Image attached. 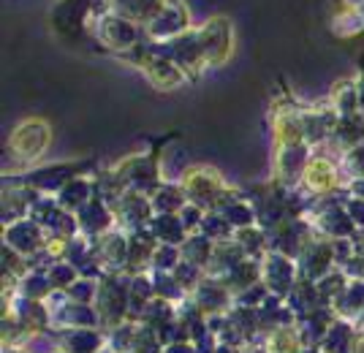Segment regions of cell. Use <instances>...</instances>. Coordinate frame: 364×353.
Listing matches in <instances>:
<instances>
[{"mask_svg":"<svg viewBox=\"0 0 364 353\" xmlns=\"http://www.w3.org/2000/svg\"><path fill=\"white\" fill-rule=\"evenodd\" d=\"M92 33L95 38L101 41L109 49H120V52H131L141 46V38L147 36L144 33V25H139L134 19H125V16L117 14H107L101 19H92Z\"/></svg>","mask_w":364,"mask_h":353,"instance_id":"obj_1","label":"cell"},{"mask_svg":"<svg viewBox=\"0 0 364 353\" xmlns=\"http://www.w3.org/2000/svg\"><path fill=\"white\" fill-rule=\"evenodd\" d=\"M191 28L193 25H191V11H188L185 0H166L161 14L152 16L150 22L144 25V33H147V38L152 44H166V41H174L182 33H188Z\"/></svg>","mask_w":364,"mask_h":353,"instance_id":"obj_2","label":"cell"},{"mask_svg":"<svg viewBox=\"0 0 364 353\" xmlns=\"http://www.w3.org/2000/svg\"><path fill=\"white\" fill-rule=\"evenodd\" d=\"M198 38H201V49H204V58L207 65H223L234 49V28H231V19L223 14L210 16L204 25H198Z\"/></svg>","mask_w":364,"mask_h":353,"instance_id":"obj_3","label":"cell"},{"mask_svg":"<svg viewBox=\"0 0 364 353\" xmlns=\"http://www.w3.org/2000/svg\"><path fill=\"white\" fill-rule=\"evenodd\" d=\"M161 55H166L171 60L180 65L185 74H198L204 65H207V58H204V49H201V38H198V31L191 28L188 33L177 36L174 41H166V44H155Z\"/></svg>","mask_w":364,"mask_h":353,"instance_id":"obj_4","label":"cell"},{"mask_svg":"<svg viewBox=\"0 0 364 353\" xmlns=\"http://www.w3.org/2000/svg\"><path fill=\"white\" fill-rule=\"evenodd\" d=\"M182 188H185V196L191 204H198L201 210L204 207H215L218 199H220V190H223V183L218 177V171L213 169H191L182 180Z\"/></svg>","mask_w":364,"mask_h":353,"instance_id":"obj_5","label":"cell"},{"mask_svg":"<svg viewBox=\"0 0 364 353\" xmlns=\"http://www.w3.org/2000/svg\"><path fill=\"white\" fill-rule=\"evenodd\" d=\"M49 147V125L44 120H25L16 125L14 136H11V150L25 161H36L41 158L44 150Z\"/></svg>","mask_w":364,"mask_h":353,"instance_id":"obj_6","label":"cell"},{"mask_svg":"<svg viewBox=\"0 0 364 353\" xmlns=\"http://www.w3.org/2000/svg\"><path fill=\"white\" fill-rule=\"evenodd\" d=\"M307 147L304 144H283L280 150H277V161H274V166H277V177L283 180V183H294L299 174H304L307 169Z\"/></svg>","mask_w":364,"mask_h":353,"instance_id":"obj_7","label":"cell"},{"mask_svg":"<svg viewBox=\"0 0 364 353\" xmlns=\"http://www.w3.org/2000/svg\"><path fill=\"white\" fill-rule=\"evenodd\" d=\"M302 180L307 190H313V193H326V190H332L334 185H337V169H334L332 161H326V158H310Z\"/></svg>","mask_w":364,"mask_h":353,"instance_id":"obj_8","label":"cell"},{"mask_svg":"<svg viewBox=\"0 0 364 353\" xmlns=\"http://www.w3.org/2000/svg\"><path fill=\"white\" fill-rule=\"evenodd\" d=\"M109 3H112V14L134 19L139 25H147L166 6V0H109Z\"/></svg>","mask_w":364,"mask_h":353,"instance_id":"obj_9","label":"cell"},{"mask_svg":"<svg viewBox=\"0 0 364 353\" xmlns=\"http://www.w3.org/2000/svg\"><path fill=\"white\" fill-rule=\"evenodd\" d=\"M152 210L158 215H174L180 212L182 207L188 204V196H185V188L182 185H161L155 193H152Z\"/></svg>","mask_w":364,"mask_h":353,"instance_id":"obj_10","label":"cell"},{"mask_svg":"<svg viewBox=\"0 0 364 353\" xmlns=\"http://www.w3.org/2000/svg\"><path fill=\"white\" fill-rule=\"evenodd\" d=\"M6 239L16 250H33L41 245V229L36 220H16L14 226L6 231Z\"/></svg>","mask_w":364,"mask_h":353,"instance_id":"obj_11","label":"cell"},{"mask_svg":"<svg viewBox=\"0 0 364 353\" xmlns=\"http://www.w3.org/2000/svg\"><path fill=\"white\" fill-rule=\"evenodd\" d=\"M332 33L337 38H353V36L364 33V11L340 6L332 16Z\"/></svg>","mask_w":364,"mask_h":353,"instance_id":"obj_12","label":"cell"},{"mask_svg":"<svg viewBox=\"0 0 364 353\" xmlns=\"http://www.w3.org/2000/svg\"><path fill=\"white\" fill-rule=\"evenodd\" d=\"M332 101H334V109H337V114L340 117H353V114H359V85H353V82H340V85H334L332 90Z\"/></svg>","mask_w":364,"mask_h":353,"instance_id":"obj_13","label":"cell"},{"mask_svg":"<svg viewBox=\"0 0 364 353\" xmlns=\"http://www.w3.org/2000/svg\"><path fill=\"white\" fill-rule=\"evenodd\" d=\"M346 169L353 174V180L364 177V144H359V147H353V150L346 153Z\"/></svg>","mask_w":364,"mask_h":353,"instance_id":"obj_14","label":"cell"},{"mask_svg":"<svg viewBox=\"0 0 364 353\" xmlns=\"http://www.w3.org/2000/svg\"><path fill=\"white\" fill-rule=\"evenodd\" d=\"M343 9H356V11H364V0H340Z\"/></svg>","mask_w":364,"mask_h":353,"instance_id":"obj_15","label":"cell"}]
</instances>
